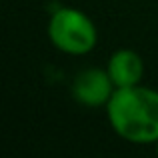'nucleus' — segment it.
I'll list each match as a JSON object with an SVG mask.
<instances>
[{"label":"nucleus","instance_id":"obj_3","mask_svg":"<svg viewBox=\"0 0 158 158\" xmlns=\"http://www.w3.org/2000/svg\"><path fill=\"white\" fill-rule=\"evenodd\" d=\"M116 86L112 82L110 74L106 68H86L78 72L70 86L72 98L82 106L98 108L106 106L108 100L112 98Z\"/></svg>","mask_w":158,"mask_h":158},{"label":"nucleus","instance_id":"obj_5","mask_svg":"<svg viewBox=\"0 0 158 158\" xmlns=\"http://www.w3.org/2000/svg\"><path fill=\"white\" fill-rule=\"evenodd\" d=\"M154 146H156V154H158V140H156V144H154Z\"/></svg>","mask_w":158,"mask_h":158},{"label":"nucleus","instance_id":"obj_2","mask_svg":"<svg viewBox=\"0 0 158 158\" xmlns=\"http://www.w3.org/2000/svg\"><path fill=\"white\" fill-rule=\"evenodd\" d=\"M48 38L56 50L68 56H84L98 44V28L86 12L72 6L54 10L48 20Z\"/></svg>","mask_w":158,"mask_h":158},{"label":"nucleus","instance_id":"obj_4","mask_svg":"<svg viewBox=\"0 0 158 158\" xmlns=\"http://www.w3.org/2000/svg\"><path fill=\"white\" fill-rule=\"evenodd\" d=\"M106 70L116 88L142 84L144 72H146L142 56L130 48H120V50L112 52V56L106 62Z\"/></svg>","mask_w":158,"mask_h":158},{"label":"nucleus","instance_id":"obj_1","mask_svg":"<svg viewBox=\"0 0 158 158\" xmlns=\"http://www.w3.org/2000/svg\"><path fill=\"white\" fill-rule=\"evenodd\" d=\"M112 130L132 144H156L158 140V90L150 86L116 88L104 106Z\"/></svg>","mask_w":158,"mask_h":158}]
</instances>
